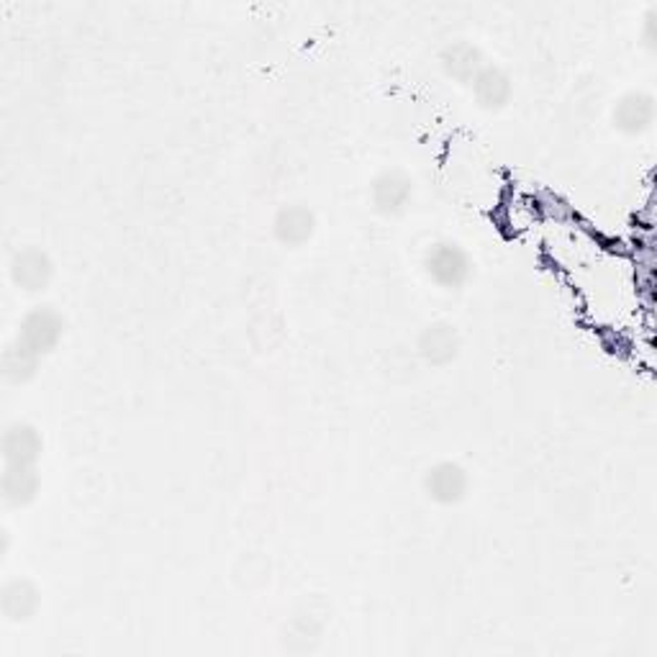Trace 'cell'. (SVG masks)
Instances as JSON below:
<instances>
[{
  "mask_svg": "<svg viewBox=\"0 0 657 657\" xmlns=\"http://www.w3.org/2000/svg\"><path fill=\"white\" fill-rule=\"evenodd\" d=\"M467 486H470V478H467L465 467L452 463V459L432 465L425 476V491L440 506H455V503L463 501L467 495Z\"/></svg>",
  "mask_w": 657,
  "mask_h": 657,
  "instance_id": "cell-4",
  "label": "cell"
},
{
  "mask_svg": "<svg viewBox=\"0 0 657 657\" xmlns=\"http://www.w3.org/2000/svg\"><path fill=\"white\" fill-rule=\"evenodd\" d=\"M470 87L478 106L486 108V111H501L511 100V91H514V87H511V77L499 64H486V68L478 72V77L473 80Z\"/></svg>",
  "mask_w": 657,
  "mask_h": 657,
  "instance_id": "cell-10",
  "label": "cell"
},
{
  "mask_svg": "<svg viewBox=\"0 0 657 657\" xmlns=\"http://www.w3.org/2000/svg\"><path fill=\"white\" fill-rule=\"evenodd\" d=\"M55 277V265L49 254L39 247H24L11 260V280L26 294H41Z\"/></svg>",
  "mask_w": 657,
  "mask_h": 657,
  "instance_id": "cell-3",
  "label": "cell"
},
{
  "mask_svg": "<svg viewBox=\"0 0 657 657\" xmlns=\"http://www.w3.org/2000/svg\"><path fill=\"white\" fill-rule=\"evenodd\" d=\"M372 206L381 211L383 216H401L408 208L414 195V180L404 170H383L372 180L370 188Z\"/></svg>",
  "mask_w": 657,
  "mask_h": 657,
  "instance_id": "cell-5",
  "label": "cell"
},
{
  "mask_svg": "<svg viewBox=\"0 0 657 657\" xmlns=\"http://www.w3.org/2000/svg\"><path fill=\"white\" fill-rule=\"evenodd\" d=\"M457 349H459V337H457L455 326L442 324V321L429 324L419 337V353L427 362H432V365L452 362L455 360Z\"/></svg>",
  "mask_w": 657,
  "mask_h": 657,
  "instance_id": "cell-12",
  "label": "cell"
},
{
  "mask_svg": "<svg viewBox=\"0 0 657 657\" xmlns=\"http://www.w3.org/2000/svg\"><path fill=\"white\" fill-rule=\"evenodd\" d=\"M273 234L283 247H294L296 250V247L311 242V237L316 234V216H313L309 206L290 203V206H283L275 214Z\"/></svg>",
  "mask_w": 657,
  "mask_h": 657,
  "instance_id": "cell-7",
  "label": "cell"
},
{
  "mask_svg": "<svg viewBox=\"0 0 657 657\" xmlns=\"http://www.w3.org/2000/svg\"><path fill=\"white\" fill-rule=\"evenodd\" d=\"M39 473L34 465H5L3 478H0V493L3 501L13 509H24L39 493Z\"/></svg>",
  "mask_w": 657,
  "mask_h": 657,
  "instance_id": "cell-8",
  "label": "cell"
},
{
  "mask_svg": "<svg viewBox=\"0 0 657 657\" xmlns=\"http://www.w3.org/2000/svg\"><path fill=\"white\" fill-rule=\"evenodd\" d=\"M0 609L11 622H26L39 609V590L26 578L5 583L3 590H0Z\"/></svg>",
  "mask_w": 657,
  "mask_h": 657,
  "instance_id": "cell-13",
  "label": "cell"
},
{
  "mask_svg": "<svg viewBox=\"0 0 657 657\" xmlns=\"http://www.w3.org/2000/svg\"><path fill=\"white\" fill-rule=\"evenodd\" d=\"M41 357L32 353V349L21 345L19 339H13L3 353V375L9 383H28L36 375Z\"/></svg>",
  "mask_w": 657,
  "mask_h": 657,
  "instance_id": "cell-14",
  "label": "cell"
},
{
  "mask_svg": "<svg viewBox=\"0 0 657 657\" xmlns=\"http://www.w3.org/2000/svg\"><path fill=\"white\" fill-rule=\"evenodd\" d=\"M64 334V319L57 313L52 306H36L21 321V332H19V342L24 347L32 349L39 357L60 345Z\"/></svg>",
  "mask_w": 657,
  "mask_h": 657,
  "instance_id": "cell-2",
  "label": "cell"
},
{
  "mask_svg": "<svg viewBox=\"0 0 657 657\" xmlns=\"http://www.w3.org/2000/svg\"><path fill=\"white\" fill-rule=\"evenodd\" d=\"M425 270L440 288H463L473 275V260L457 242H434L425 254Z\"/></svg>",
  "mask_w": 657,
  "mask_h": 657,
  "instance_id": "cell-1",
  "label": "cell"
},
{
  "mask_svg": "<svg viewBox=\"0 0 657 657\" xmlns=\"http://www.w3.org/2000/svg\"><path fill=\"white\" fill-rule=\"evenodd\" d=\"M611 123L626 136H640L655 123V98L649 93L632 91L617 100L611 111Z\"/></svg>",
  "mask_w": 657,
  "mask_h": 657,
  "instance_id": "cell-6",
  "label": "cell"
},
{
  "mask_svg": "<svg viewBox=\"0 0 657 657\" xmlns=\"http://www.w3.org/2000/svg\"><path fill=\"white\" fill-rule=\"evenodd\" d=\"M41 434L39 429L26 425H13L3 434V463L5 465H36L41 455Z\"/></svg>",
  "mask_w": 657,
  "mask_h": 657,
  "instance_id": "cell-9",
  "label": "cell"
},
{
  "mask_svg": "<svg viewBox=\"0 0 657 657\" xmlns=\"http://www.w3.org/2000/svg\"><path fill=\"white\" fill-rule=\"evenodd\" d=\"M486 57L480 47L470 41H455L442 52V68L452 80L459 85H470L478 77V72L486 68Z\"/></svg>",
  "mask_w": 657,
  "mask_h": 657,
  "instance_id": "cell-11",
  "label": "cell"
}]
</instances>
